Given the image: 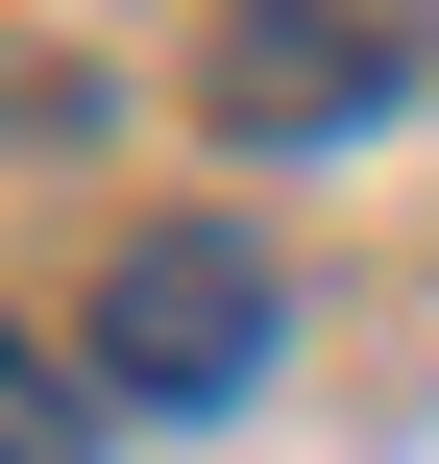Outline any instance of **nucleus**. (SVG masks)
<instances>
[{
  "label": "nucleus",
  "instance_id": "nucleus-2",
  "mask_svg": "<svg viewBox=\"0 0 439 464\" xmlns=\"http://www.w3.org/2000/svg\"><path fill=\"white\" fill-rule=\"evenodd\" d=\"M391 24H318V0H244L220 24V147H342V122H391Z\"/></svg>",
  "mask_w": 439,
  "mask_h": 464
},
{
  "label": "nucleus",
  "instance_id": "nucleus-1",
  "mask_svg": "<svg viewBox=\"0 0 439 464\" xmlns=\"http://www.w3.org/2000/svg\"><path fill=\"white\" fill-rule=\"evenodd\" d=\"M269 245L244 220H122V269H98V367L147 392V416H244V367H269Z\"/></svg>",
  "mask_w": 439,
  "mask_h": 464
},
{
  "label": "nucleus",
  "instance_id": "nucleus-3",
  "mask_svg": "<svg viewBox=\"0 0 439 464\" xmlns=\"http://www.w3.org/2000/svg\"><path fill=\"white\" fill-rule=\"evenodd\" d=\"M0 464H98V392H73L49 343H0Z\"/></svg>",
  "mask_w": 439,
  "mask_h": 464
},
{
  "label": "nucleus",
  "instance_id": "nucleus-4",
  "mask_svg": "<svg viewBox=\"0 0 439 464\" xmlns=\"http://www.w3.org/2000/svg\"><path fill=\"white\" fill-rule=\"evenodd\" d=\"M391 24H415V0H391Z\"/></svg>",
  "mask_w": 439,
  "mask_h": 464
}]
</instances>
